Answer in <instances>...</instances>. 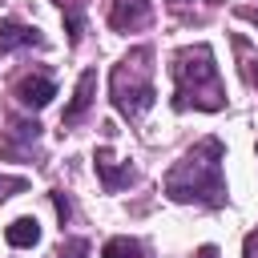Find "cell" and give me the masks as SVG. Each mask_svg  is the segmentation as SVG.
<instances>
[{"label": "cell", "mask_w": 258, "mask_h": 258, "mask_svg": "<svg viewBox=\"0 0 258 258\" xmlns=\"http://www.w3.org/2000/svg\"><path fill=\"white\" fill-rule=\"evenodd\" d=\"M222 141L206 137L185 157L165 173V198L169 202H202V206H222L226 202V181H222Z\"/></svg>", "instance_id": "1"}, {"label": "cell", "mask_w": 258, "mask_h": 258, "mask_svg": "<svg viewBox=\"0 0 258 258\" xmlns=\"http://www.w3.org/2000/svg\"><path fill=\"white\" fill-rule=\"evenodd\" d=\"M173 81H177L173 109H189L194 105V109L218 113L226 105V93H222V81H218V60H214L210 44L177 48V56H173Z\"/></svg>", "instance_id": "2"}, {"label": "cell", "mask_w": 258, "mask_h": 258, "mask_svg": "<svg viewBox=\"0 0 258 258\" xmlns=\"http://www.w3.org/2000/svg\"><path fill=\"white\" fill-rule=\"evenodd\" d=\"M145 60H149V48H133V52L113 69V81H109V89H113V105H117V113H125L129 121L141 117V113L153 105V97H157Z\"/></svg>", "instance_id": "3"}, {"label": "cell", "mask_w": 258, "mask_h": 258, "mask_svg": "<svg viewBox=\"0 0 258 258\" xmlns=\"http://www.w3.org/2000/svg\"><path fill=\"white\" fill-rule=\"evenodd\" d=\"M93 165H97V177H101V185H105L109 194H117V189L133 185V177H137V173H133L129 165H117V157H113L109 149H97Z\"/></svg>", "instance_id": "4"}, {"label": "cell", "mask_w": 258, "mask_h": 258, "mask_svg": "<svg viewBox=\"0 0 258 258\" xmlns=\"http://www.w3.org/2000/svg\"><path fill=\"white\" fill-rule=\"evenodd\" d=\"M52 97H56V85L48 77H24V81H16V101L24 109H44Z\"/></svg>", "instance_id": "5"}, {"label": "cell", "mask_w": 258, "mask_h": 258, "mask_svg": "<svg viewBox=\"0 0 258 258\" xmlns=\"http://www.w3.org/2000/svg\"><path fill=\"white\" fill-rule=\"evenodd\" d=\"M40 48L44 36L32 28V24H20V20H0V52H12V48Z\"/></svg>", "instance_id": "6"}, {"label": "cell", "mask_w": 258, "mask_h": 258, "mask_svg": "<svg viewBox=\"0 0 258 258\" xmlns=\"http://www.w3.org/2000/svg\"><path fill=\"white\" fill-rule=\"evenodd\" d=\"M93 97H97V73H93V69H85V73H81V81H77L73 101L64 105V121H69V125H73V121H81V117H85V109L93 105Z\"/></svg>", "instance_id": "7"}, {"label": "cell", "mask_w": 258, "mask_h": 258, "mask_svg": "<svg viewBox=\"0 0 258 258\" xmlns=\"http://www.w3.org/2000/svg\"><path fill=\"white\" fill-rule=\"evenodd\" d=\"M145 16H149V4H145V0H117L113 12H109V24H113L117 32H129V28L145 24Z\"/></svg>", "instance_id": "8"}, {"label": "cell", "mask_w": 258, "mask_h": 258, "mask_svg": "<svg viewBox=\"0 0 258 258\" xmlns=\"http://www.w3.org/2000/svg\"><path fill=\"white\" fill-rule=\"evenodd\" d=\"M4 242L16 246V250L36 246V242H40V222H36V218H16V222H8V226H4Z\"/></svg>", "instance_id": "9"}, {"label": "cell", "mask_w": 258, "mask_h": 258, "mask_svg": "<svg viewBox=\"0 0 258 258\" xmlns=\"http://www.w3.org/2000/svg\"><path fill=\"white\" fill-rule=\"evenodd\" d=\"M101 258H145V246L137 238H109L101 246Z\"/></svg>", "instance_id": "10"}, {"label": "cell", "mask_w": 258, "mask_h": 258, "mask_svg": "<svg viewBox=\"0 0 258 258\" xmlns=\"http://www.w3.org/2000/svg\"><path fill=\"white\" fill-rule=\"evenodd\" d=\"M56 258H89V242L85 238H64L60 250H56Z\"/></svg>", "instance_id": "11"}, {"label": "cell", "mask_w": 258, "mask_h": 258, "mask_svg": "<svg viewBox=\"0 0 258 258\" xmlns=\"http://www.w3.org/2000/svg\"><path fill=\"white\" fill-rule=\"evenodd\" d=\"M12 133L24 137V141H36V137H40V125H36V121H12Z\"/></svg>", "instance_id": "12"}, {"label": "cell", "mask_w": 258, "mask_h": 258, "mask_svg": "<svg viewBox=\"0 0 258 258\" xmlns=\"http://www.w3.org/2000/svg\"><path fill=\"white\" fill-rule=\"evenodd\" d=\"M20 189H24V177H0V202L12 198V194H20Z\"/></svg>", "instance_id": "13"}, {"label": "cell", "mask_w": 258, "mask_h": 258, "mask_svg": "<svg viewBox=\"0 0 258 258\" xmlns=\"http://www.w3.org/2000/svg\"><path fill=\"white\" fill-rule=\"evenodd\" d=\"M52 206H56V214H60V222H69V218H73V206H69V198H64L60 189H52Z\"/></svg>", "instance_id": "14"}, {"label": "cell", "mask_w": 258, "mask_h": 258, "mask_svg": "<svg viewBox=\"0 0 258 258\" xmlns=\"http://www.w3.org/2000/svg\"><path fill=\"white\" fill-rule=\"evenodd\" d=\"M198 258H218V246H202V250H198Z\"/></svg>", "instance_id": "15"}, {"label": "cell", "mask_w": 258, "mask_h": 258, "mask_svg": "<svg viewBox=\"0 0 258 258\" xmlns=\"http://www.w3.org/2000/svg\"><path fill=\"white\" fill-rule=\"evenodd\" d=\"M250 81L258 85V60H250Z\"/></svg>", "instance_id": "16"}, {"label": "cell", "mask_w": 258, "mask_h": 258, "mask_svg": "<svg viewBox=\"0 0 258 258\" xmlns=\"http://www.w3.org/2000/svg\"><path fill=\"white\" fill-rule=\"evenodd\" d=\"M246 16H250V20H254V24H258V12H246Z\"/></svg>", "instance_id": "17"}]
</instances>
